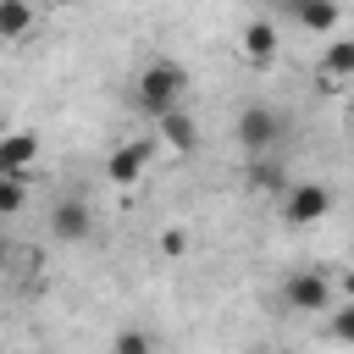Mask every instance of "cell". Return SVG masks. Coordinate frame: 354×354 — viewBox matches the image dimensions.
I'll list each match as a JSON object with an SVG mask.
<instances>
[{"label":"cell","mask_w":354,"mask_h":354,"mask_svg":"<svg viewBox=\"0 0 354 354\" xmlns=\"http://www.w3.org/2000/svg\"><path fill=\"white\" fill-rule=\"evenodd\" d=\"M238 144L249 149V155H266L277 138H282V111H271V105H243V116H238Z\"/></svg>","instance_id":"cell-3"},{"label":"cell","mask_w":354,"mask_h":354,"mask_svg":"<svg viewBox=\"0 0 354 354\" xmlns=\"http://www.w3.org/2000/svg\"><path fill=\"white\" fill-rule=\"evenodd\" d=\"M183 88H188V72H183L177 61H149V66L133 77V105L149 111V116H160V111L183 105Z\"/></svg>","instance_id":"cell-1"},{"label":"cell","mask_w":354,"mask_h":354,"mask_svg":"<svg viewBox=\"0 0 354 354\" xmlns=\"http://www.w3.org/2000/svg\"><path fill=\"white\" fill-rule=\"evenodd\" d=\"M282 183H288L282 160H266V155H254V166H249V188H254V194H277Z\"/></svg>","instance_id":"cell-12"},{"label":"cell","mask_w":354,"mask_h":354,"mask_svg":"<svg viewBox=\"0 0 354 354\" xmlns=\"http://www.w3.org/2000/svg\"><path fill=\"white\" fill-rule=\"evenodd\" d=\"M160 249H166V254H183L188 238H183V232H160Z\"/></svg>","instance_id":"cell-17"},{"label":"cell","mask_w":354,"mask_h":354,"mask_svg":"<svg viewBox=\"0 0 354 354\" xmlns=\"http://www.w3.org/2000/svg\"><path fill=\"white\" fill-rule=\"evenodd\" d=\"M44 6H77V0H44Z\"/></svg>","instance_id":"cell-19"},{"label":"cell","mask_w":354,"mask_h":354,"mask_svg":"<svg viewBox=\"0 0 354 354\" xmlns=\"http://www.w3.org/2000/svg\"><path fill=\"white\" fill-rule=\"evenodd\" d=\"M282 310H293V315H321V310H332V282H326V271H293L288 282H282Z\"/></svg>","instance_id":"cell-2"},{"label":"cell","mask_w":354,"mask_h":354,"mask_svg":"<svg viewBox=\"0 0 354 354\" xmlns=\"http://www.w3.org/2000/svg\"><path fill=\"white\" fill-rule=\"evenodd\" d=\"M326 210H332V188H326V183H293L288 199H282V221H288V227H310V221H321Z\"/></svg>","instance_id":"cell-4"},{"label":"cell","mask_w":354,"mask_h":354,"mask_svg":"<svg viewBox=\"0 0 354 354\" xmlns=\"http://www.w3.org/2000/svg\"><path fill=\"white\" fill-rule=\"evenodd\" d=\"M116 348H122V354H144L149 337H144V332H116Z\"/></svg>","instance_id":"cell-15"},{"label":"cell","mask_w":354,"mask_h":354,"mask_svg":"<svg viewBox=\"0 0 354 354\" xmlns=\"http://www.w3.org/2000/svg\"><path fill=\"white\" fill-rule=\"evenodd\" d=\"M28 28H33V6L28 0H0V44L22 39Z\"/></svg>","instance_id":"cell-11"},{"label":"cell","mask_w":354,"mask_h":354,"mask_svg":"<svg viewBox=\"0 0 354 354\" xmlns=\"http://www.w3.org/2000/svg\"><path fill=\"white\" fill-rule=\"evenodd\" d=\"M155 122H160V138H166L171 149H183V155H188V149L199 144V127H194V116H188L183 105H171V111H160Z\"/></svg>","instance_id":"cell-9"},{"label":"cell","mask_w":354,"mask_h":354,"mask_svg":"<svg viewBox=\"0 0 354 354\" xmlns=\"http://www.w3.org/2000/svg\"><path fill=\"white\" fill-rule=\"evenodd\" d=\"M6 260H11V243H6V238H0V266H6Z\"/></svg>","instance_id":"cell-18"},{"label":"cell","mask_w":354,"mask_h":354,"mask_svg":"<svg viewBox=\"0 0 354 354\" xmlns=\"http://www.w3.org/2000/svg\"><path fill=\"white\" fill-rule=\"evenodd\" d=\"M50 232H55L61 243H83V238L94 232V210H88L83 199H61V205L50 210Z\"/></svg>","instance_id":"cell-5"},{"label":"cell","mask_w":354,"mask_h":354,"mask_svg":"<svg viewBox=\"0 0 354 354\" xmlns=\"http://www.w3.org/2000/svg\"><path fill=\"white\" fill-rule=\"evenodd\" d=\"M354 72V44H332L326 50V77L337 83V77H348Z\"/></svg>","instance_id":"cell-14"},{"label":"cell","mask_w":354,"mask_h":354,"mask_svg":"<svg viewBox=\"0 0 354 354\" xmlns=\"http://www.w3.org/2000/svg\"><path fill=\"white\" fill-rule=\"evenodd\" d=\"M332 332H337L343 343H354V315H348V310H337V321H332Z\"/></svg>","instance_id":"cell-16"},{"label":"cell","mask_w":354,"mask_h":354,"mask_svg":"<svg viewBox=\"0 0 354 354\" xmlns=\"http://www.w3.org/2000/svg\"><path fill=\"white\" fill-rule=\"evenodd\" d=\"M144 166H149V144H122V149H111L105 177H111L116 188H133V183L144 177Z\"/></svg>","instance_id":"cell-7"},{"label":"cell","mask_w":354,"mask_h":354,"mask_svg":"<svg viewBox=\"0 0 354 354\" xmlns=\"http://www.w3.org/2000/svg\"><path fill=\"white\" fill-rule=\"evenodd\" d=\"M33 160H39V138H33L28 127H17V133L0 138V171H11V177H33Z\"/></svg>","instance_id":"cell-6"},{"label":"cell","mask_w":354,"mask_h":354,"mask_svg":"<svg viewBox=\"0 0 354 354\" xmlns=\"http://www.w3.org/2000/svg\"><path fill=\"white\" fill-rule=\"evenodd\" d=\"M22 199H28V177L0 171V216H17V210H22Z\"/></svg>","instance_id":"cell-13"},{"label":"cell","mask_w":354,"mask_h":354,"mask_svg":"<svg viewBox=\"0 0 354 354\" xmlns=\"http://www.w3.org/2000/svg\"><path fill=\"white\" fill-rule=\"evenodd\" d=\"M243 55H249L254 66H271V61H277V28H271V22H249V28H243Z\"/></svg>","instance_id":"cell-10"},{"label":"cell","mask_w":354,"mask_h":354,"mask_svg":"<svg viewBox=\"0 0 354 354\" xmlns=\"http://www.w3.org/2000/svg\"><path fill=\"white\" fill-rule=\"evenodd\" d=\"M282 6H288V11H293V22H299V28H310V33H332V28H337V17H343V11H337V0H282Z\"/></svg>","instance_id":"cell-8"}]
</instances>
